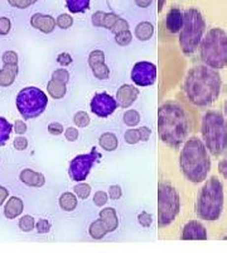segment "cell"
Segmentation results:
<instances>
[{"mask_svg":"<svg viewBox=\"0 0 227 253\" xmlns=\"http://www.w3.org/2000/svg\"><path fill=\"white\" fill-rule=\"evenodd\" d=\"M165 1H167V0H158V10H159V12H162V10H163L164 5H165Z\"/></svg>","mask_w":227,"mask_h":253,"instance_id":"54","label":"cell"},{"mask_svg":"<svg viewBox=\"0 0 227 253\" xmlns=\"http://www.w3.org/2000/svg\"><path fill=\"white\" fill-rule=\"evenodd\" d=\"M139 96V89L134 85H129V84H125V85H121L119 87V90L116 91V101H118V105L120 108L127 109L130 105L135 103V100Z\"/></svg>","mask_w":227,"mask_h":253,"instance_id":"14","label":"cell"},{"mask_svg":"<svg viewBox=\"0 0 227 253\" xmlns=\"http://www.w3.org/2000/svg\"><path fill=\"white\" fill-rule=\"evenodd\" d=\"M56 20H57V26L60 27L61 29H68L71 28L72 24H73V19H72V17L71 15L66 14V13L58 15V18Z\"/></svg>","mask_w":227,"mask_h":253,"instance_id":"34","label":"cell"},{"mask_svg":"<svg viewBox=\"0 0 227 253\" xmlns=\"http://www.w3.org/2000/svg\"><path fill=\"white\" fill-rule=\"evenodd\" d=\"M47 91L53 99H62L67 92V84L57 79H51L47 85Z\"/></svg>","mask_w":227,"mask_h":253,"instance_id":"23","label":"cell"},{"mask_svg":"<svg viewBox=\"0 0 227 253\" xmlns=\"http://www.w3.org/2000/svg\"><path fill=\"white\" fill-rule=\"evenodd\" d=\"M48 132L51 133L52 135H61L62 133H65L64 126L58 122H53L48 126Z\"/></svg>","mask_w":227,"mask_h":253,"instance_id":"45","label":"cell"},{"mask_svg":"<svg viewBox=\"0 0 227 253\" xmlns=\"http://www.w3.org/2000/svg\"><path fill=\"white\" fill-rule=\"evenodd\" d=\"M8 196H9L8 189H5V187L0 185V205H3L4 203H5Z\"/></svg>","mask_w":227,"mask_h":253,"instance_id":"52","label":"cell"},{"mask_svg":"<svg viewBox=\"0 0 227 253\" xmlns=\"http://www.w3.org/2000/svg\"><path fill=\"white\" fill-rule=\"evenodd\" d=\"M20 181L24 185L31 187H42L46 184V177L43 173L35 172V171L31 170V169H24L19 175Z\"/></svg>","mask_w":227,"mask_h":253,"instance_id":"19","label":"cell"},{"mask_svg":"<svg viewBox=\"0 0 227 253\" xmlns=\"http://www.w3.org/2000/svg\"><path fill=\"white\" fill-rule=\"evenodd\" d=\"M1 60L4 63H9V65H18V55L14 51H5L1 56Z\"/></svg>","mask_w":227,"mask_h":253,"instance_id":"37","label":"cell"},{"mask_svg":"<svg viewBox=\"0 0 227 253\" xmlns=\"http://www.w3.org/2000/svg\"><path fill=\"white\" fill-rule=\"evenodd\" d=\"M131 80L138 86H150L157 80V66L148 61L135 63L131 70Z\"/></svg>","mask_w":227,"mask_h":253,"instance_id":"11","label":"cell"},{"mask_svg":"<svg viewBox=\"0 0 227 253\" xmlns=\"http://www.w3.org/2000/svg\"><path fill=\"white\" fill-rule=\"evenodd\" d=\"M52 79H57L67 84L69 81V72L66 69H57L52 74Z\"/></svg>","mask_w":227,"mask_h":253,"instance_id":"41","label":"cell"},{"mask_svg":"<svg viewBox=\"0 0 227 253\" xmlns=\"http://www.w3.org/2000/svg\"><path fill=\"white\" fill-rule=\"evenodd\" d=\"M8 3L18 9H27L32 5V0H8Z\"/></svg>","mask_w":227,"mask_h":253,"instance_id":"43","label":"cell"},{"mask_svg":"<svg viewBox=\"0 0 227 253\" xmlns=\"http://www.w3.org/2000/svg\"><path fill=\"white\" fill-rule=\"evenodd\" d=\"M48 105V98L46 92L39 87H24L17 95V108L23 119H34L46 110Z\"/></svg>","mask_w":227,"mask_h":253,"instance_id":"8","label":"cell"},{"mask_svg":"<svg viewBox=\"0 0 227 253\" xmlns=\"http://www.w3.org/2000/svg\"><path fill=\"white\" fill-rule=\"evenodd\" d=\"M158 129L162 141L173 148L186 141L190 123L182 105L172 100L162 104L158 110Z\"/></svg>","mask_w":227,"mask_h":253,"instance_id":"2","label":"cell"},{"mask_svg":"<svg viewBox=\"0 0 227 253\" xmlns=\"http://www.w3.org/2000/svg\"><path fill=\"white\" fill-rule=\"evenodd\" d=\"M60 207L65 211H73L77 208V198L75 194L64 193L60 196Z\"/></svg>","mask_w":227,"mask_h":253,"instance_id":"26","label":"cell"},{"mask_svg":"<svg viewBox=\"0 0 227 253\" xmlns=\"http://www.w3.org/2000/svg\"><path fill=\"white\" fill-rule=\"evenodd\" d=\"M13 146H14L15 150L18 151H24L28 148V139L24 138V137H17L13 142Z\"/></svg>","mask_w":227,"mask_h":253,"instance_id":"48","label":"cell"},{"mask_svg":"<svg viewBox=\"0 0 227 253\" xmlns=\"http://www.w3.org/2000/svg\"><path fill=\"white\" fill-rule=\"evenodd\" d=\"M183 14L184 22L183 28L179 33V46L184 55L191 56L198 49L199 44L203 40L206 22H204L201 12L195 8L187 9Z\"/></svg>","mask_w":227,"mask_h":253,"instance_id":"7","label":"cell"},{"mask_svg":"<svg viewBox=\"0 0 227 253\" xmlns=\"http://www.w3.org/2000/svg\"><path fill=\"white\" fill-rule=\"evenodd\" d=\"M19 228L23 232H32L35 228V220L32 215H24L19 220Z\"/></svg>","mask_w":227,"mask_h":253,"instance_id":"31","label":"cell"},{"mask_svg":"<svg viewBox=\"0 0 227 253\" xmlns=\"http://www.w3.org/2000/svg\"><path fill=\"white\" fill-rule=\"evenodd\" d=\"M107 199H109V195H107L105 191H97V193L94 195V203H95L97 207H104L107 203Z\"/></svg>","mask_w":227,"mask_h":253,"instance_id":"42","label":"cell"},{"mask_svg":"<svg viewBox=\"0 0 227 253\" xmlns=\"http://www.w3.org/2000/svg\"><path fill=\"white\" fill-rule=\"evenodd\" d=\"M90 107H91V112L95 115H97L100 118H107L116 110L118 101L107 92H100L92 98Z\"/></svg>","mask_w":227,"mask_h":253,"instance_id":"12","label":"cell"},{"mask_svg":"<svg viewBox=\"0 0 227 253\" xmlns=\"http://www.w3.org/2000/svg\"><path fill=\"white\" fill-rule=\"evenodd\" d=\"M31 26L33 28L38 29L42 33H52L55 31L56 26H57V20L48 14H42V13H35L31 18Z\"/></svg>","mask_w":227,"mask_h":253,"instance_id":"16","label":"cell"},{"mask_svg":"<svg viewBox=\"0 0 227 253\" xmlns=\"http://www.w3.org/2000/svg\"><path fill=\"white\" fill-rule=\"evenodd\" d=\"M73 123L78 126V128H85L90 124V117L86 112H77L73 117Z\"/></svg>","mask_w":227,"mask_h":253,"instance_id":"33","label":"cell"},{"mask_svg":"<svg viewBox=\"0 0 227 253\" xmlns=\"http://www.w3.org/2000/svg\"><path fill=\"white\" fill-rule=\"evenodd\" d=\"M101 158V153L97 152L96 147H92V150L90 153L86 155H78L76 156L69 164L68 173L69 177L76 182L85 181L89 176L90 171H91L92 166L95 165V162Z\"/></svg>","mask_w":227,"mask_h":253,"instance_id":"10","label":"cell"},{"mask_svg":"<svg viewBox=\"0 0 227 253\" xmlns=\"http://www.w3.org/2000/svg\"><path fill=\"white\" fill-rule=\"evenodd\" d=\"M27 129H28V126H27L26 122L23 121H15L14 123V132L19 135H23L24 133H27Z\"/></svg>","mask_w":227,"mask_h":253,"instance_id":"49","label":"cell"},{"mask_svg":"<svg viewBox=\"0 0 227 253\" xmlns=\"http://www.w3.org/2000/svg\"><path fill=\"white\" fill-rule=\"evenodd\" d=\"M13 128L14 126H12L5 118L0 117V146H4L8 142L9 137L13 132Z\"/></svg>","mask_w":227,"mask_h":253,"instance_id":"29","label":"cell"},{"mask_svg":"<svg viewBox=\"0 0 227 253\" xmlns=\"http://www.w3.org/2000/svg\"><path fill=\"white\" fill-rule=\"evenodd\" d=\"M35 228H37V232L39 234H46L51 230V223L47 219H39L35 223Z\"/></svg>","mask_w":227,"mask_h":253,"instance_id":"39","label":"cell"},{"mask_svg":"<svg viewBox=\"0 0 227 253\" xmlns=\"http://www.w3.org/2000/svg\"><path fill=\"white\" fill-rule=\"evenodd\" d=\"M183 22H184V14L181 12V9L173 8L168 12L167 18H165V28L169 33L175 35L179 33L183 28Z\"/></svg>","mask_w":227,"mask_h":253,"instance_id":"18","label":"cell"},{"mask_svg":"<svg viewBox=\"0 0 227 253\" xmlns=\"http://www.w3.org/2000/svg\"><path fill=\"white\" fill-rule=\"evenodd\" d=\"M123 195V190L119 185H111L109 187V198L112 199V200H119Z\"/></svg>","mask_w":227,"mask_h":253,"instance_id":"44","label":"cell"},{"mask_svg":"<svg viewBox=\"0 0 227 253\" xmlns=\"http://www.w3.org/2000/svg\"><path fill=\"white\" fill-rule=\"evenodd\" d=\"M225 115H226V119H227V100L225 103Z\"/></svg>","mask_w":227,"mask_h":253,"instance_id":"55","label":"cell"},{"mask_svg":"<svg viewBox=\"0 0 227 253\" xmlns=\"http://www.w3.org/2000/svg\"><path fill=\"white\" fill-rule=\"evenodd\" d=\"M181 211V199L177 190L168 184H161L158 189L159 227L170 225Z\"/></svg>","mask_w":227,"mask_h":253,"instance_id":"9","label":"cell"},{"mask_svg":"<svg viewBox=\"0 0 227 253\" xmlns=\"http://www.w3.org/2000/svg\"><path fill=\"white\" fill-rule=\"evenodd\" d=\"M199 57L211 69H225L227 66V32L222 28L210 29L199 44Z\"/></svg>","mask_w":227,"mask_h":253,"instance_id":"6","label":"cell"},{"mask_svg":"<svg viewBox=\"0 0 227 253\" xmlns=\"http://www.w3.org/2000/svg\"><path fill=\"white\" fill-rule=\"evenodd\" d=\"M221 90L222 79L216 70L206 65H198L187 72L184 92L193 105L208 107L220 98Z\"/></svg>","mask_w":227,"mask_h":253,"instance_id":"1","label":"cell"},{"mask_svg":"<svg viewBox=\"0 0 227 253\" xmlns=\"http://www.w3.org/2000/svg\"><path fill=\"white\" fill-rule=\"evenodd\" d=\"M224 185L221 180L212 176L198 193L195 203V214L202 220H219L224 211Z\"/></svg>","mask_w":227,"mask_h":253,"instance_id":"4","label":"cell"},{"mask_svg":"<svg viewBox=\"0 0 227 253\" xmlns=\"http://www.w3.org/2000/svg\"><path fill=\"white\" fill-rule=\"evenodd\" d=\"M132 41V35L131 32L128 31L125 32V33H121V35L119 36H115V42L119 44V46H129L130 43H131Z\"/></svg>","mask_w":227,"mask_h":253,"instance_id":"35","label":"cell"},{"mask_svg":"<svg viewBox=\"0 0 227 253\" xmlns=\"http://www.w3.org/2000/svg\"><path fill=\"white\" fill-rule=\"evenodd\" d=\"M32 1H33V4H34V3H35V1H38V0H32Z\"/></svg>","mask_w":227,"mask_h":253,"instance_id":"56","label":"cell"},{"mask_svg":"<svg viewBox=\"0 0 227 253\" xmlns=\"http://www.w3.org/2000/svg\"><path fill=\"white\" fill-rule=\"evenodd\" d=\"M66 6L73 14L84 13L90 8V0H66Z\"/></svg>","mask_w":227,"mask_h":253,"instance_id":"28","label":"cell"},{"mask_svg":"<svg viewBox=\"0 0 227 253\" xmlns=\"http://www.w3.org/2000/svg\"><path fill=\"white\" fill-rule=\"evenodd\" d=\"M154 35V27L149 22H141L136 26L135 36L139 41H149Z\"/></svg>","mask_w":227,"mask_h":253,"instance_id":"25","label":"cell"},{"mask_svg":"<svg viewBox=\"0 0 227 253\" xmlns=\"http://www.w3.org/2000/svg\"><path fill=\"white\" fill-rule=\"evenodd\" d=\"M78 130L73 126H68L66 130H65V137L68 142H76L78 139Z\"/></svg>","mask_w":227,"mask_h":253,"instance_id":"47","label":"cell"},{"mask_svg":"<svg viewBox=\"0 0 227 253\" xmlns=\"http://www.w3.org/2000/svg\"><path fill=\"white\" fill-rule=\"evenodd\" d=\"M98 144L101 146V148H104V150L107 151V152H112V151H115L119 146L118 137H116L114 133L106 132L104 133V134L100 135V138H98Z\"/></svg>","mask_w":227,"mask_h":253,"instance_id":"24","label":"cell"},{"mask_svg":"<svg viewBox=\"0 0 227 253\" xmlns=\"http://www.w3.org/2000/svg\"><path fill=\"white\" fill-rule=\"evenodd\" d=\"M202 138L211 155L219 157L227 152V121L219 110H208L202 118Z\"/></svg>","mask_w":227,"mask_h":253,"instance_id":"5","label":"cell"},{"mask_svg":"<svg viewBox=\"0 0 227 253\" xmlns=\"http://www.w3.org/2000/svg\"><path fill=\"white\" fill-rule=\"evenodd\" d=\"M73 191H75L76 196H78L80 199L85 200L90 196L91 194V186L86 182H81V184H77L75 187H73Z\"/></svg>","mask_w":227,"mask_h":253,"instance_id":"32","label":"cell"},{"mask_svg":"<svg viewBox=\"0 0 227 253\" xmlns=\"http://www.w3.org/2000/svg\"><path fill=\"white\" fill-rule=\"evenodd\" d=\"M121 17H119L115 13H105V12H96L92 14L91 22L92 26L97 27V28H106L112 32L115 28L118 22Z\"/></svg>","mask_w":227,"mask_h":253,"instance_id":"17","label":"cell"},{"mask_svg":"<svg viewBox=\"0 0 227 253\" xmlns=\"http://www.w3.org/2000/svg\"><path fill=\"white\" fill-rule=\"evenodd\" d=\"M139 135H140V139L141 141H148L150 138V134H152V130L148 128V126H140L139 128Z\"/></svg>","mask_w":227,"mask_h":253,"instance_id":"50","label":"cell"},{"mask_svg":"<svg viewBox=\"0 0 227 253\" xmlns=\"http://www.w3.org/2000/svg\"><path fill=\"white\" fill-rule=\"evenodd\" d=\"M125 141L128 144H136L140 139V135H139L138 129H129L125 132Z\"/></svg>","mask_w":227,"mask_h":253,"instance_id":"36","label":"cell"},{"mask_svg":"<svg viewBox=\"0 0 227 253\" xmlns=\"http://www.w3.org/2000/svg\"><path fill=\"white\" fill-rule=\"evenodd\" d=\"M219 171L221 172V175L227 180V157L224 158V160H222V161L219 164Z\"/></svg>","mask_w":227,"mask_h":253,"instance_id":"51","label":"cell"},{"mask_svg":"<svg viewBox=\"0 0 227 253\" xmlns=\"http://www.w3.org/2000/svg\"><path fill=\"white\" fill-rule=\"evenodd\" d=\"M153 0H135L136 5L139 6V8H148V6L152 4Z\"/></svg>","mask_w":227,"mask_h":253,"instance_id":"53","label":"cell"},{"mask_svg":"<svg viewBox=\"0 0 227 253\" xmlns=\"http://www.w3.org/2000/svg\"><path fill=\"white\" fill-rule=\"evenodd\" d=\"M98 219L104 223L105 227L109 230V233L118 229L119 218L118 214H116V210L114 208H105V209L101 210L100 218Z\"/></svg>","mask_w":227,"mask_h":253,"instance_id":"21","label":"cell"},{"mask_svg":"<svg viewBox=\"0 0 227 253\" xmlns=\"http://www.w3.org/2000/svg\"><path fill=\"white\" fill-rule=\"evenodd\" d=\"M89 233L94 239H102L107 233H109V230L105 227L104 223L98 219V220L92 221L91 225H90Z\"/></svg>","mask_w":227,"mask_h":253,"instance_id":"27","label":"cell"},{"mask_svg":"<svg viewBox=\"0 0 227 253\" xmlns=\"http://www.w3.org/2000/svg\"><path fill=\"white\" fill-rule=\"evenodd\" d=\"M138 221H139V224H140L141 227L148 228V227H150V225H152L153 216L150 215L149 213H147V211H143V213L139 214Z\"/></svg>","mask_w":227,"mask_h":253,"instance_id":"40","label":"cell"},{"mask_svg":"<svg viewBox=\"0 0 227 253\" xmlns=\"http://www.w3.org/2000/svg\"><path fill=\"white\" fill-rule=\"evenodd\" d=\"M12 29V22L6 17H0V36H6Z\"/></svg>","mask_w":227,"mask_h":253,"instance_id":"38","label":"cell"},{"mask_svg":"<svg viewBox=\"0 0 227 253\" xmlns=\"http://www.w3.org/2000/svg\"><path fill=\"white\" fill-rule=\"evenodd\" d=\"M18 65H9L4 63V67L0 70V86L6 87L10 86L15 81V78L18 75Z\"/></svg>","mask_w":227,"mask_h":253,"instance_id":"22","label":"cell"},{"mask_svg":"<svg viewBox=\"0 0 227 253\" xmlns=\"http://www.w3.org/2000/svg\"><path fill=\"white\" fill-rule=\"evenodd\" d=\"M224 239H225V241H227V236H226V237H224Z\"/></svg>","mask_w":227,"mask_h":253,"instance_id":"57","label":"cell"},{"mask_svg":"<svg viewBox=\"0 0 227 253\" xmlns=\"http://www.w3.org/2000/svg\"><path fill=\"white\" fill-rule=\"evenodd\" d=\"M183 241H206L207 239V229L198 220H191L184 225L182 230Z\"/></svg>","mask_w":227,"mask_h":253,"instance_id":"15","label":"cell"},{"mask_svg":"<svg viewBox=\"0 0 227 253\" xmlns=\"http://www.w3.org/2000/svg\"><path fill=\"white\" fill-rule=\"evenodd\" d=\"M72 56L69 55V53H67V52H62V53H60V55L57 56V62L60 63L61 66H68V65H71L72 63Z\"/></svg>","mask_w":227,"mask_h":253,"instance_id":"46","label":"cell"},{"mask_svg":"<svg viewBox=\"0 0 227 253\" xmlns=\"http://www.w3.org/2000/svg\"><path fill=\"white\" fill-rule=\"evenodd\" d=\"M123 119L124 123L127 124L128 126H138L139 122H140V115H139V113L136 112V110L130 109L128 110V112H125Z\"/></svg>","mask_w":227,"mask_h":253,"instance_id":"30","label":"cell"},{"mask_svg":"<svg viewBox=\"0 0 227 253\" xmlns=\"http://www.w3.org/2000/svg\"><path fill=\"white\" fill-rule=\"evenodd\" d=\"M24 204L23 200L18 196H12L8 199V203H5L4 207V215L8 219H15L18 215L23 213Z\"/></svg>","mask_w":227,"mask_h":253,"instance_id":"20","label":"cell"},{"mask_svg":"<svg viewBox=\"0 0 227 253\" xmlns=\"http://www.w3.org/2000/svg\"><path fill=\"white\" fill-rule=\"evenodd\" d=\"M179 165L183 175L193 184L203 182L211 170V158L203 141L192 137L182 148Z\"/></svg>","mask_w":227,"mask_h":253,"instance_id":"3","label":"cell"},{"mask_svg":"<svg viewBox=\"0 0 227 253\" xmlns=\"http://www.w3.org/2000/svg\"><path fill=\"white\" fill-rule=\"evenodd\" d=\"M89 65L96 79L106 80L110 76V69L105 63V55L101 49H94L89 56Z\"/></svg>","mask_w":227,"mask_h":253,"instance_id":"13","label":"cell"}]
</instances>
